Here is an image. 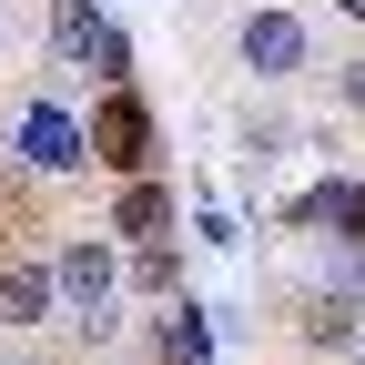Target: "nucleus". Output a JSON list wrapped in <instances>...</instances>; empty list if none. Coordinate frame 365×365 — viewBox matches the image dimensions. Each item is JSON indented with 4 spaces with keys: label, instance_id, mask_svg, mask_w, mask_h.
I'll use <instances>...</instances> for the list:
<instances>
[{
    "label": "nucleus",
    "instance_id": "1",
    "mask_svg": "<svg viewBox=\"0 0 365 365\" xmlns=\"http://www.w3.org/2000/svg\"><path fill=\"white\" fill-rule=\"evenodd\" d=\"M112 284H122V244L112 234H61V254H51V294H61V314L81 325V345H112Z\"/></svg>",
    "mask_w": 365,
    "mask_h": 365
},
{
    "label": "nucleus",
    "instance_id": "5",
    "mask_svg": "<svg viewBox=\"0 0 365 365\" xmlns=\"http://www.w3.org/2000/svg\"><path fill=\"white\" fill-rule=\"evenodd\" d=\"M234 51H244V71H254V81H294V71H304V51H314V31H304L294 11H254Z\"/></svg>",
    "mask_w": 365,
    "mask_h": 365
},
{
    "label": "nucleus",
    "instance_id": "2",
    "mask_svg": "<svg viewBox=\"0 0 365 365\" xmlns=\"http://www.w3.org/2000/svg\"><path fill=\"white\" fill-rule=\"evenodd\" d=\"M81 143H91V163H112V173L132 182V173H153V163H163V122H153L143 91L122 81V91H102V102L81 112Z\"/></svg>",
    "mask_w": 365,
    "mask_h": 365
},
{
    "label": "nucleus",
    "instance_id": "7",
    "mask_svg": "<svg viewBox=\"0 0 365 365\" xmlns=\"http://www.w3.org/2000/svg\"><path fill=\"white\" fill-rule=\"evenodd\" d=\"M112 234L122 244H173V182L163 173H132L112 193Z\"/></svg>",
    "mask_w": 365,
    "mask_h": 365
},
{
    "label": "nucleus",
    "instance_id": "11",
    "mask_svg": "<svg viewBox=\"0 0 365 365\" xmlns=\"http://www.w3.org/2000/svg\"><path fill=\"white\" fill-rule=\"evenodd\" d=\"M365 325H355V304H335V294H314L304 304V345H355Z\"/></svg>",
    "mask_w": 365,
    "mask_h": 365
},
{
    "label": "nucleus",
    "instance_id": "17",
    "mask_svg": "<svg viewBox=\"0 0 365 365\" xmlns=\"http://www.w3.org/2000/svg\"><path fill=\"white\" fill-rule=\"evenodd\" d=\"M0 254H11V234H0Z\"/></svg>",
    "mask_w": 365,
    "mask_h": 365
},
{
    "label": "nucleus",
    "instance_id": "3",
    "mask_svg": "<svg viewBox=\"0 0 365 365\" xmlns=\"http://www.w3.org/2000/svg\"><path fill=\"white\" fill-rule=\"evenodd\" d=\"M51 61H61V71H91L102 91H122V81H132V41L91 11V0H51Z\"/></svg>",
    "mask_w": 365,
    "mask_h": 365
},
{
    "label": "nucleus",
    "instance_id": "13",
    "mask_svg": "<svg viewBox=\"0 0 365 365\" xmlns=\"http://www.w3.org/2000/svg\"><path fill=\"white\" fill-rule=\"evenodd\" d=\"M193 234H203V244H244V223L223 213V203H203V213H193Z\"/></svg>",
    "mask_w": 365,
    "mask_h": 365
},
{
    "label": "nucleus",
    "instance_id": "8",
    "mask_svg": "<svg viewBox=\"0 0 365 365\" xmlns=\"http://www.w3.org/2000/svg\"><path fill=\"white\" fill-rule=\"evenodd\" d=\"M294 223H314L325 244H365V182H345V173H325L314 193L294 203Z\"/></svg>",
    "mask_w": 365,
    "mask_h": 365
},
{
    "label": "nucleus",
    "instance_id": "14",
    "mask_svg": "<svg viewBox=\"0 0 365 365\" xmlns=\"http://www.w3.org/2000/svg\"><path fill=\"white\" fill-rule=\"evenodd\" d=\"M335 91H345V112H365V51H355V61L335 71Z\"/></svg>",
    "mask_w": 365,
    "mask_h": 365
},
{
    "label": "nucleus",
    "instance_id": "16",
    "mask_svg": "<svg viewBox=\"0 0 365 365\" xmlns=\"http://www.w3.org/2000/svg\"><path fill=\"white\" fill-rule=\"evenodd\" d=\"M355 365H365V335H355Z\"/></svg>",
    "mask_w": 365,
    "mask_h": 365
},
{
    "label": "nucleus",
    "instance_id": "12",
    "mask_svg": "<svg viewBox=\"0 0 365 365\" xmlns=\"http://www.w3.org/2000/svg\"><path fill=\"white\" fill-rule=\"evenodd\" d=\"M325 294L335 304H365V244H325Z\"/></svg>",
    "mask_w": 365,
    "mask_h": 365
},
{
    "label": "nucleus",
    "instance_id": "6",
    "mask_svg": "<svg viewBox=\"0 0 365 365\" xmlns=\"http://www.w3.org/2000/svg\"><path fill=\"white\" fill-rule=\"evenodd\" d=\"M61 294H51V264L41 254H0V335H31V325H51Z\"/></svg>",
    "mask_w": 365,
    "mask_h": 365
},
{
    "label": "nucleus",
    "instance_id": "10",
    "mask_svg": "<svg viewBox=\"0 0 365 365\" xmlns=\"http://www.w3.org/2000/svg\"><path fill=\"white\" fill-rule=\"evenodd\" d=\"M132 284L163 294V304H182V254L173 244H132Z\"/></svg>",
    "mask_w": 365,
    "mask_h": 365
},
{
    "label": "nucleus",
    "instance_id": "4",
    "mask_svg": "<svg viewBox=\"0 0 365 365\" xmlns=\"http://www.w3.org/2000/svg\"><path fill=\"white\" fill-rule=\"evenodd\" d=\"M21 163H31V173H81V163H91V143H81V112L41 91V102L21 112Z\"/></svg>",
    "mask_w": 365,
    "mask_h": 365
},
{
    "label": "nucleus",
    "instance_id": "15",
    "mask_svg": "<svg viewBox=\"0 0 365 365\" xmlns=\"http://www.w3.org/2000/svg\"><path fill=\"white\" fill-rule=\"evenodd\" d=\"M335 11H355V21H365V0H335Z\"/></svg>",
    "mask_w": 365,
    "mask_h": 365
},
{
    "label": "nucleus",
    "instance_id": "9",
    "mask_svg": "<svg viewBox=\"0 0 365 365\" xmlns=\"http://www.w3.org/2000/svg\"><path fill=\"white\" fill-rule=\"evenodd\" d=\"M153 365H213V325H203V304H173L163 325H153Z\"/></svg>",
    "mask_w": 365,
    "mask_h": 365
}]
</instances>
